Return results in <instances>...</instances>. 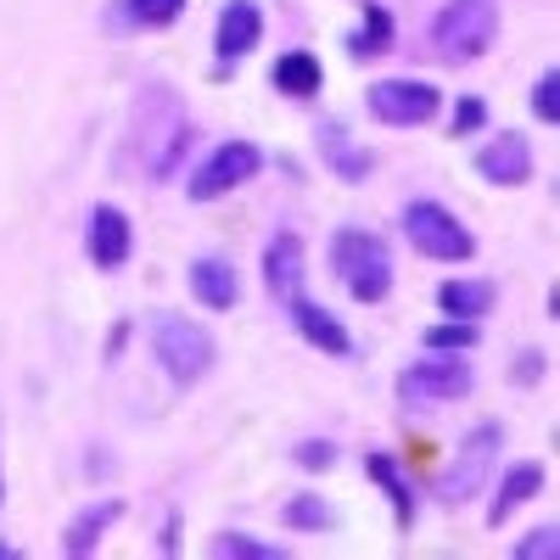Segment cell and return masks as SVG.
<instances>
[{
  "mask_svg": "<svg viewBox=\"0 0 560 560\" xmlns=\"http://www.w3.org/2000/svg\"><path fill=\"white\" fill-rule=\"evenodd\" d=\"M331 269H337V280L359 303H382L393 292L387 242L370 236V230H337V236H331Z\"/></svg>",
  "mask_w": 560,
  "mask_h": 560,
  "instance_id": "cell-1",
  "label": "cell"
},
{
  "mask_svg": "<svg viewBox=\"0 0 560 560\" xmlns=\"http://www.w3.org/2000/svg\"><path fill=\"white\" fill-rule=\"evenodd\" d=\"M499 39V0H448L432 18V45L443 62H471Z\"/></svg>",
  "mask_w": 560,
  "mask_h": 560,
  "instance_id": "cell-2",
  "label": "cell"
},
{
  "mask_svg": "<svg viewBox=\"0 0 560 560\" xmlns=\"http://www.w3.org/2000/svg\"><path fill=\"white\" fill-rule=\"evenodd\" d=\"M152 353H158V364L168 370V376L179 382V387H191L202 370L213 364V337L202 331L197 319H185V314H163L158 325H152Z\"/></svg>",
  "mask_w": 560,
  "mask_h": 560,
  "instance_id": "cell-3",
  "label": "cell"
},
{
  "mask_svg": "<svg viewBox=\"0 0 560 560\" xmlns=\"http://www.w3.org/2000/svg\"><path fill=\"white\" fill-rule=\"evenodd\" d=\"M404 236H409L415 253H427V258H438V264H465V258L477 253L471 230H465L443 202H409V208H404Z\"/></svg>",
  "mask_w": 560,
  "mask_h": 560,
  "instance_id": "cell-4",
  "label": "cell"
},
{
  "mask_svg": "<svg viewBox=\"0 0 560 560\" xmlns=\"http://www.w3.org/2000/svg\"><path fill=\"white\" fill-rule=\"evenodd\" d=\"M258 168H264V152L253 147V140H224V147H213L202 163H197V174H191V202H219V197H230L236 185H247V179H258Z\"/></svg>",
  "mask_w": 560,
  "mask_h": 560,
  "instance_id": "cell-5",
  "label": "cell"
},
{
  "mask_svg": "<svg viewBox=\"0 0 560 560\" xmlns=\"http://www.w3.org/2000/svg\"><path fill=\"white\" fill-rule=\"evenodd\" d=\"M471 387H477V376H471V364H465V359H420V364H409L398 376V404H409V409L454 404Z\"/></svg>",
  "mask_w": 560,
  "mask_h": 560,
  "instance_id": "cell-6",
  "label": "cell"
},
{
  "mask_svg": "<svg viewBox=\"0 0 560 560\" xmlns=\"http://www.w3.org/2000/svg\"><path fill=\"white\" fill-rule=\"evenodd\" d=\"M443 107V90L427 84V79H382L370 84V113L382 124H398V129H415V124H432Z\"/></svg>",
  "mask_w": 560,
  "mask_h": 560,
  "instance_id": "cell-7",
  "label": "cell"
},
{
  "mask_svg": "<svg viewBox=\"0 0 560 560\" xmlns=\"http://www.w3.org/2000/svg\"><path fill=\"white\" fill-rule=\"evenodd\" d=\"M499 443H504V427L499 420H488V427H477L471 438H465V448L454 454V465L438 477V499L443 504H459V499H471L488 477V465L499 459Z\"/></svg>",
  "mask_w": 560,
  "mask_h": 560,
  "instance_id": "cell-8",
  "label": "cell"
},
{
  "mask_svg": "<svg viewBox=\"0 0 560 560\" xmlns=\"http://www.w3.org/2000/svg\"><path fill=\"white\" fill-rule=\"evenodd\" d=\"M477 168L488 185H522L533 174V147L527 135H493L488 147L477 152Z\"/></svg>",
  "mask_w": 560,
  "mask_h": 560,
  "instance_id": "cell-9",
  "label": "cell"
},
{
  "mask_svg": "<svg viewBox=\"0 0 560 560\" xmlns=\"http://www.w3.org/2000/svg\"><path fill=\"white\" fill-rule=\"evenodd\" d=\"M258 34H264V12H258V0H230L224 18H219V34H213L219 62H242V57L253 51V45H258Z\"/></svg>",
  "mask_w": 560,
  "mask_h": 560,
  "instance_id": "cell-10",
  "label": "cell"
},
{
  "mask_svg": "<svg viewBox=\"0 0 560 560\" xmlns=\"http://www.w3.org/2000/svg\"><path fill=\"white\" fill-rule=\"evenodd\" d=\"M129 247H135V236H129V219L118 208H96V213H90V264H96V269H124Z\"/></svg>",
  "mask_w": 560,
  "mask_h": 560,
  "instance_id": "cell-11",
  "label": "cell"
},
{
  "mask_svg": "<svg viewBox=\"0 0 560 560\" xmlns=\"http://www.w3.org/2000/svg\"><path fill=\"white\" fill-rule=\"evenodd\" d=\"M264 280H269V292H275L280 303H292V298L303 292V242L292 236V230H280V236L269 242V253H264Z\"/></svg>",
  "mask_w": 560,
  "mask_h": 560,
  "instance_id": "cell-12",
  "label": "cell"
},
{
  "mask_svg": "<svg viewBox=\"0 0 560 560\" xmlns=\"http://www.w3.org/2000/svg\"><path fill=\"white\" fill-rule=\"evenodd\" d=\"M287 308H292V319H298V331H303L319 353H337V359H348V353H353V337L342 331V319H337V314H325V308H319V303H308L303 292H298Z\"/></svg>",
  "mask_w": 560,
  "mask_h": 560,
  "instance_id": "cell-13",
  "label": "cell"
},
{
  "mask_svg": "<svg viewBox=\"0 0 560 560\" xmlns=\"http://www.w3.org/2000/svg\"><path fill=\"white\" fill-rule=\"evenodd\" d=\"M319 158L331 163V168H337V179H348V185L370 179V168H376V152L353 147V135H348L342 124H319Z\"/></svg>",
  "mask_w": 560,
  "mask_h": 560,
  "instance_id": "cell-14",
  "label": "cell"
},
{
  "mask_svg": "<svg viewBox=\"0 0 560 560\" xmlns=\"http://www.w3.org/2000/svg\"><path fill=\"white\" fill-rule=\"evenodd\" d=\"M538 488H544V465H538V459H516V465L504 471V482H499V499L488 504V527H504L510 510L527 504Z\"/></svg>",
  "mask_w": 560,
  "mask_h": 560,
  "instance_id": "cell-15",
  "label": "cell"
},
{
  "mask_svg": "<svg viewBox=\"0 0 560 560\" xmlns=\"http://www.w3.org/2000/svg\"><path fill=\"white\" fill-rule=\"evenodd\" d=\"M191 292L202 298V308H213V314H230L236 308V269H230L224 258H197L191 264Z\"/></svg>",
  "mask_w": 560,
  "mask_h": 560,
  "instance_id": "cell-16",
  "label": "cell"
},
{
  "mask_svg": "<svg viewBox=\"0 0 560 560\" xmlns=\"http://www.w3.org/2000/svg\"><path fill=\"white\" fill-rule=\"evenodd\" d=\"M118 516H124V499H102V504H90L84 516H73V522H68L62 555H90V549L102 544V533H107Z\"/></svg>",
  "mask_w": 560,
  "mask_h": 560,
  "instance_id": "cell-17",
  "label": "cell"
},
{
  "mask_svg": "<svg viewBox=\"0 0 560 560\" xmlns=\"http://www.w3.org/2000/svg\"><path fill=\"white\" fill-rule=\"evenodd\" d=\"M275 90H280V96H298V102L319 96V62L308 51H287L275 62Z\"/></svg>",
  "mask_w": 560,
  "mask_h": 560,
  "instance_id": "cell-18",
  "label": "cell"
},
{
  "mask_svg": "<svg viewBox=\"0 0 560 560\" xmlns=\"http://www.w3.org/2000/svg\"><path fill=\"white\" fill-rule=\"evenodd\" d=\"M438 303L454 319H477V314L493 308V287H488V280H448V287L438 292Z\"/></svg>",
  "mask_w": 560,
  "mask_h": 560,
  "instance_id": "cell-19",
  "label": "cell"
},
{
  "mask_svg": "<svg viewBox=\"0 0 560 560\" xmlns=\"http://www.w3.org/2000/svg\"><path fill=\"white\" fill-rule=\"evenodd\" d=\"M387 45H393V18L376 7V0H370V7H364V23H359V34L348 39V51H353V57H376V51H387Z\"/></svg>",
  "mask_w": 560,
  "mask_h": 560,
  "instance_id": "cell-20",
  "label": "cell"
},
{
  "mask_svg": "<svg viewBox=\"0 0 560 560\" xmlns=\"http://www.w3.org/2000/svg\"><path fill=\"white\" fill-rule=\"evenodd\" d=\"M280 516H287V527H298V533H325V527H337V510L325 504L319 493H298L287 510H280Z\"/></svg>",
  "mask_w": 560,
  "mask_h": 560,
  "instance_id": "cell-21",
  "label": "cell"
},
{
  "mask_svg": "<svg viewBox=\"0 0 560 560\" xmlns=\"http://www.w3.org/2000/svg\"><path fill=\"white\" fill-rule=\"evenodd\" d=\"M477 319H448V325H432L427 331V348L432 353H471L477 348Z\"/></svg>",
  "mask_w": 560,
  "mask_h": 560,
  "instance_id": "cell-22",
  "label": "cell"
},
{
  "mask_svg": "<svg viewBox=\"0 0 560 560\" xmlns=\"http://www.w3.org/2000/svg\"><path fill=\"white\" fill-rule=\"evenodd\" d=\"M124 12H129V23H140V28H168V23H179L185 0H124Z\"/></svg>",
  "mask_w": 560,
  "mask_h": 560,
  "instance_id": "cell-23",
  "label": "cell"
},
{
  "mask_svg": "<svg viewBox=\"0 0 560 560\" xmlns=\"http://www.w3.org/2000/svg\"><path fill=\"white\" fill-rule=\"evenodd\" d=\"M364 471H370V477H376V482L393 493V504H398V522L409 527L415 504H409V488H404V482H398V471H393V459H387V454H370V459H364Z\"/></svg>",
  "mask_w": 560,
  "mask_h": 560,
  "instance_id": "cell-24",
  "label": "cell"
},
{
  "mask_svg": "<svg viewBox=\"0 0 560 560\" xmlns=\"http://www.w3.org/2000/svg\"><path fill=\"white\" fill-rule=\"evenodd\" d=\"M213 555H236V560H280L287 549L258 544V538H242V533H219V538H213Z\"/></svg>",
  "mask_w": 560,
  "mask_h": 560,
  "instance_id": "cell-25",
  "label": "cell"
},
{
  "mask_svg": "<svg viewBox=\"0 0 560 560\" xmlns=\"http://www.w3.org/2000/svg\"><path fill=\"white\" fill-rule=\"evenodd\" d=\"M510 555H516V560H555V555H560V533H555V527H538V533H527Z\"/></svg>",
  "mask_w": 560,
  "mask_h": 560,
  "instance_id": "cell-26",
  "label": "cell"
},
{
  "mask_svg": "<svg viewBox=\"0 0 560 560\" xmlns=\"http://www.w3.org/2000/svg\"><path fill=\"white\" fill-rule=\"evenodd\" d=\"M533 113H538L544 124L560 118V73H555V68H549V73L538 79V90H533Z\"/></svg>",
  "mask_w": 560,
  "mask_h": 560,
  "instance_id": "cell-27",
  "label": "cell"
},
{
  "mask_svg": "<svg viewBox=\"0 0 560 560\" xmlns=\"http://www.w3.org/2000/svg\"><path fill=\"white\" fill-rule=\"evenodd\" d=\"M488 124V102L482 96H465L459 107H454V135H471V129H482Z\"/></svg>",
  "mask_w": 560,
  "mask_h": 560,
  "instance_id": "cell-28",
  "label": "cell"
},
{
  "mask_svg": "<svg viewBox=\"0 0 560 560\" xmlns=\"http://www.w3.org/2000/svg\"><path fill=\"white\" fill-rule=\"evenodd\" d=\"M298 465H308V471H325V465H337V448L325 443V438H308V443L298 448Z\"/></svg>",
  "mask_w": 560,
  "mask_h": 560,
  "instance_id": "cell-29",
  "label": "cell"
}]
</instances>
